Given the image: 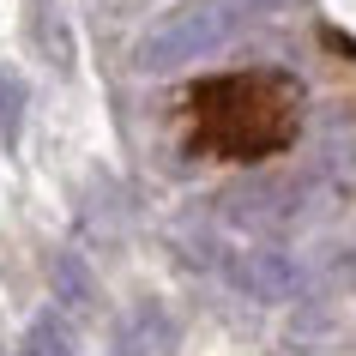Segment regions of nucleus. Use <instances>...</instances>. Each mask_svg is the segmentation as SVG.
I'll return each instance as SVG.
<instances>
[]
</instances>
